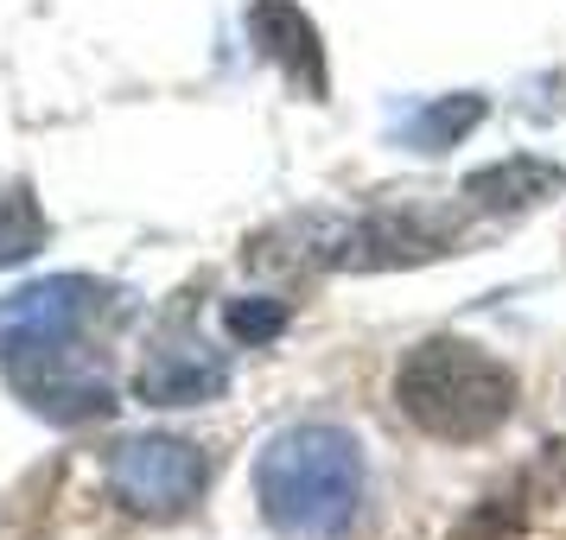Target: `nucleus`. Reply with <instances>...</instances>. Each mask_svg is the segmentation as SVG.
Masks as SVG:
<instances>
[{
	"label": "nucleus",
	"mask_w": 566,
	"mask_h": 540,
	"mask_svg": "<svg viewBox=\"0 0 566 540\" xmlns=\"http://www.w3.org/2000/svg\"><path fill=\"white\" fill-rule=\"evenodd\" d=\"M395 401L427 438L446 445H478L490 438L515 407V375L478 343L459 337H433L401 357L395 369Z\"/></svg>",
	"instance_id": "nucleus-1"
},
{
	"label": "nucleus",
	"mask_w": 566,
	"mask_h": 540,
	"mask_svg": "<svg viewBox=\"0 0 566 540\" xmlns=\"http://www.w3.org/2000/svg\"><path fill=\"white\" fill-rule=\"evenodd\" d=\"M39 235H45V223H39V210H32L27 191H0V261L32 255Z\"/></svg>",
	"instance_id": "nucleus-5"
},
{
	"label": "nucleus",
	"mask_w": 566,
	"mask_h": 540,
	"mask_svg": "<svg viewBox=\"0 0 566 540\" xmlns=\"http://www.w3.org/2000/svg\"><path fill=\"white\" fill-rule=\"evenodd\" d=\"M261 509L286 534H337L357 509V445L332 426L286 433L261 458Z\"/></svg>",
	"instance_id": "nucleus-2"
},
{
	"label": "nucleus",
	"mask_w": 566,
	"mask_h": 540,
	"mask_svg": "<svg viewBox=\"0 0 566 540\" xmlns=\"http://www.w3.org/2000/svg\"><path fill=\"white\" fill-rule=\"evenodd\" d=\"M408 540H566V470H535Z\"/></svg>",
	"instance_id": "nucleus-3"
},
{
	"label": "nucleus",
	"mask_w": 566,
	"mask_h": 540,
	"mask_svg": "<svg viewBox=\"0 0 566 540\" xmlns=\"http://www.w3.org/2000/svg\"><path fill=\"white\" fill-rule=\"evenodd\" d=\"M198 458L185 445H128L115 458V489L128 496L134 509H179L185 496L198 489Z\"/></svg>",
	"instance_id": "nucleus-4"
}]
</instances>
